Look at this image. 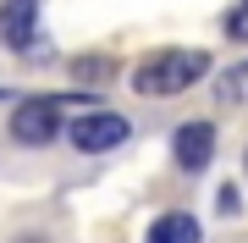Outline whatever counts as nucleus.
Instances as JSON below:
<instances>
[{
	"label": "nucleus",
	"instance_id": "obj_1",
	"mask_svg": "<svg viewBox=\"0 0 248 243\" xmlns=\"http://www.w3.org/2000/svg\"><path fill=\"white\" fill-rule=\"evenodd\" d=\"M204 78H210V55L204 50H155L133 72V89L143 99H166V94H182V89H193Z\"/></svg>",
	"mask_w": 248,
	"mask_h": 243
},
{
	"label": "nucleus",
	"instance_id": "obj_2",
	"mask_svg": "<svg viewBox=\"0 0 248 243\" xmlns=\"http://www.w3.org/2000/svg\"><path fill=\"white\" fill-rule=\"evenodd\" d=\"M61 122H66V99L61 94H28V99H17L6 133L17 138L22 149H45V144L61 138Z\"/></svg>",
	"mask_w": 248,
	"mask_h": 243
},
{
	"label": "nucleus",
	"instance_id": "obj_3",
	"mask_svg": "<svg viewBox=\"0 0 248 243\" xmlns=\"http://www.w3.org/2000/svg\"><path fill=\"white\" fill-rule=\"evenodd\" d=\"M66 144L78 149V155H105V149H122L127 144V133H133V122L127 116H116V111H83V116H66Z\"/></svg>",
	"mask_w": 248,
	"mask_h": 243
},
{
	"label": "nucleus",
	"instance_id": "obj_4",
	"mask_svg": "<svg viewBox=\"0 0 248 243\" xmlns=\"http://www.w3.org/2000/svg\"><path fill=\"white\" fill-rule=\"evenodd\" d=\"M0 45L28 55V61H50L45 39H39V0H6L0 6Z\"/></svg>",
	"mask_w": 248,
	"mask_h": 243
},
{
	"label": "nucleus",
	"instance_id": "obj_5",
	"mask_svg": "<svg viewBox=\"0 0 248 243\" xmlns=\"http://www.w3.org/2000/svg\"><path fill=\"white\" fill-rule=\"evenodd\" d=\"M215 138H221L215 122H204V116L199 122H182L177 133H171V161H177L187 177H199V171L215 166Z\"/></svg>",
	"mask_w": 248,
	"mask_h": 243
},
{
	"label": "nucleus",
	"instance_id": "obj_6",
	"mask_svg": "<svg viewBox=\"0 0 248 243\" xmlns=\"http://www.w3.org/2000/svg\"><path fill=\"white\" fill-rule=\"evenodd\" d=\"M143 243H204V227H199V216H187V210H166V216L149 221Z\"/></svg>",
	"mask_w": 248,
	"mask_h": 243
},
{
	"label": "nucleus",
	"instance_id": "obj_7",
	"mask_svg": "<svg viewBox=\"0 0 248 243\" xmlns=\"http://www.w3.org/2000/svg\"><path fill=\"white\" fill-rule=\"evenodd\" d=\"M215 94H221L226 105H248V61H237V66H226V72L215 78Z\"/></svg>",
	"mask_w": 248,
	"mask_h": 243
},
{
	"label": "nucleus",
	"instance_id": "obj_8",
	"mask_svg": "<svg viewBox=\"0 0 248 243\" xmlns=\"http://www.w3.org/2000/svg\"><path fill=\"white\" fill-rule=\"evenodd\" d=\"M66 72L83 78V83H110V78H116V61H110V55H72Z\"/></svg>",
	"mask_w": 248,
	"mask_h": 243
},
{
	"label": "nucleus",
	"instance_id": "obj_9",
	"mask_svg": "<svg viewBox=\"0 0 248 243\" xmlns=\"http://www.w3.org/2000/svg\"><path fill=\"white\" fill-rule=\"evenodd\" d=\"M226 39H237V45H248V0H237V6L226 11Z\"/></svg>",
	"mask_w": 248,
	"mask_h": 243
},
{
	"label": "nucleus",
	"instance_id": "obj_10",
	"mask_svg": "<svg viewBox=\"0 0 248 243\" xmlns=\"http://www.w3.org/2000/svg\"><path fill=\"white\" fill-rule=\"evenodd\" d=\"M215 210H221V216H237V188H232V182L215 194Z\"/></svg>",
	"mask_w": 248,
	"mask_h": 243
},
{
	"label": "nucleus",
	"instance_id": "obj_11",
	"mask_svg": "<svg viewBox=\"0 0 248 243\" xmlns=\"http://www.w3.org/2000/svg\"><path fill=\"white\" fill-rule=\"evenodd\" d=\"M17 243H45V238H39V232H22V238H17Z\"/></svg>",
	"mask_w": 248,
	"mask_h": 243
},
{
	"label": "nucleus",
	"instance_id": "obj_12",
	"mask_svg": "<svg viewBox=\"0 0 248 243\" xmlns=\"http://www.w3.org/2000/svg\"><path fill=\"white\" fill-rule=\"evenodd\" d=\"M243 171H248V155H243Z\"/></svg>",
	"mask_w": 248,
	"mask_h": 243
}]
</instances>
